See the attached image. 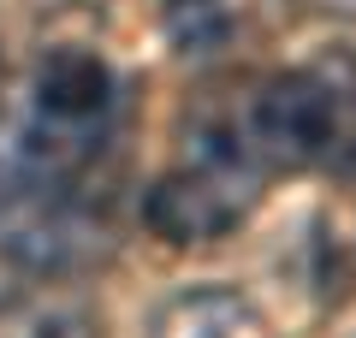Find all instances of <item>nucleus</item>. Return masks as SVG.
<instances>
[{
  "instance_id": "obj_1",
  "label": "nucleus",
  "mask_w": 356,
  "mask_h": 338,
  "mask_svg": "<svg viewBox=\"0 0 356 338\" xmlns=\"http://www.w3.org/2000/svg\"><path fill=\"white\" fill-rule=\"evenodd\" d=\"M119 77L95 48H42L13 83H0V196L77 190L107 149Z\"/></svg>"
},
{
  "instance_id": "obj_3",
  "label": "nucleus",
  "mask_w": 356,
  "mask_h": 338,
  "mask_svg": "<svg viewBox=\"0 0 356 338\" xmlns=\"http://www.w3.org/2000/svg\"><path fill=\"white\" fill-rule=\"evenodd\" d=\"M356 95L332 65H297L267 77L250 101V143L261 166H321L350 137Z\"/></svg>"
},
{
  "instance_id": "obj_5",
  "label": "nucleus",
  "mask_w": 356,
  "mask_h": 338,
  "mask_svg": "<svg viewBox=\"0 0 356 338\" xmlns=\"http://www.w3.org/2000/svg\"><path fill=\"white\" fill-rule=\"evenodd\" d=\"M24 338H54V332H48V326H36V332H24Z\"/></svg>"
},
{
  "instance_id": "obj_2",
  "label": "nucleus",
  "mask_w": 356,
  "mask_h": 338,
  "mask_svg": "<svg viewBox=\"0 0 356 338\" xmlns=\"http://www.w3.org/2000/svg\"><path fill=\"white\" fill-rule=\"evenodd\" d=\"M261 196V154L250 131H196L184 166L154 178L143 196V220L166 243H214L255 208Z\"/></svg>"
},
{
  "instance_id": "obj_4",
  "label": "nucleus",
  "mask_w": 356,
  "mask_h": 338,
  "mask_svg": "<svg viewBox=\"0 0 356 338\" xmlns=\"http://www.w3.org/2000/svg\"><path fill=\"white\" fill-rule=\"evenodd\" d=\"M321 13H356V0H315Z\"/></svg>"
}]
</instances>
